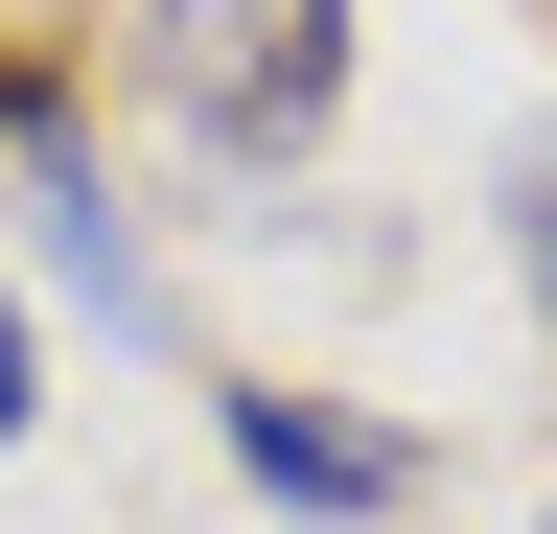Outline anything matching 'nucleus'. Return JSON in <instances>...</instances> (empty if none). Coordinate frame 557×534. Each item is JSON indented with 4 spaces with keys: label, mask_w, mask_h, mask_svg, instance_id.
<instances>
[{
    "label": "nucleus",
    "mask_w": 557,
    "mask_h": 534,
    "mask_svg": "<svg viewBox=\"0 0 557 534\" xmlns=\"http://www.w3.org/2000/svg\"><path fill=\"white\" fill-rule=\"evenodd\" d=\"M139 94H163L209 163H302L348 116V0H163V24H139Z\"/></svg>",
    "instance_id": "obj_1"
},
{
    "label": "nucleus",
    "mask_w": 557,
    "mask_h": 534,
    "mask_svg": "<svg viewBox=\"0 0 557 534\" xmlns=\"http://www.w3.org/2000/svg\"><path fill=\"white\" fill-rule=\"evenodd\" d=\"M233 464L278 511H418V442L395 419H325V395H233Z\"/></svg>",
    "instance_id": "obj_2"
},
{
    "label": "nucleus",
    "mask_w": 557,
    "mask_h": 534,
    "mask_svg": "<svg viewBox=\"0 0 557 534\" xmlns=\"http://www.w3.org/2000/svg\"><path fill=\"white\" fill-rule=\"evenodd\" d=\"M511 280H534V325H557V140L511 163Z\"/></svg>",
    "instance_id": "obj_3"
},
{
    "label": "nucleus",
    "mask_w": 557,
    "mask_h": 534,
    "mask_svg": "<svg viewBox=\"0 0 557 534\" xmlns=\"http://www.w3.org/2000/svg\"><path fill=\"white\" fill-rule=\"evenodd\" d=\"M24 395H47V349H24V302H0V442H24Z\"/></svg>",
    "instance_id": "obj_4"
}]
</instances>
